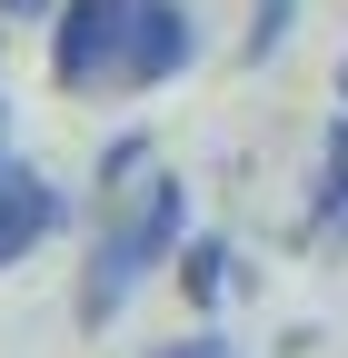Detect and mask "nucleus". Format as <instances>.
I'll list each match as a JSON object with an SVG mask.
<instances>
[{
    "label": "nucleus",
    "instance_id": "nucleus-1",
    "mask_svg": "<svg viewBox=\"0 0 348 358\" xmlns=\"http://www.w3.org/2000/svg\"><path fill=\"white\" fill-rule=\"evenodd\" d=\"M189 70V10L180 0H60L50 80L70 100H140Z\"/></svg>",
    "mask_w": 348,
    "mask_h": 358
},
{
    "label": "nucleus",
    "instance_id": "nucleus-2",
    "mask_svg": "<svg viewBox=\"0 0 348 358\" xmlns=\"http://www.w3.org/2000/svg\"><path fill=\"white\" fill-rule=\"evenodd\" d=\"M180 229H189V189H180L169 169H150L140 189H129V209L100 229V249H90V279H80V319H119V308H129V289H140L150 268H169Z\"/></svg>",
    "mask_w": 348,
    "mask_h": 358
},
{
    "label": "nucleus",
    "instance_id": "nucleus-3",
    "mask_svg": "<svg viewBox=\"0 0 348 358\" xmlns=\"http://www.w3.org/2000/svg\"><path fill=\"white\" fill-rule=\"evenodd\" d=\"M50 229H60V189H50L40 169H10V159H0V268L30 259Z\"/></svg>",
    "mask_w": 348,
    "mask_h": 358
},
{
    "label": "nucleus",
    "instance_id": "nucleus-4",
    "mask_svg": "<svg viewBox=\"0 0 348 358\" xmlns=\"http://www.w3.org/2000/svg\"><path fill=\"white\" fill-rule=\"evenodd\" d=\"M309 229L348 239V120H328V140H319V199H309Z\"/></svg>",
    "mask_w": 348,
    "mask_h": 358
},
{
    "label": "nucleus",
    "instance_id": "nucleus-5",
    "mask_svg": "<svg viewBox=\"0 0 348 358\" xmlns=\"http://www.w3.org/2000/svg\"><path fill=\"white\" fill-rule=\"evenodd\" d=\"M229 289V249H189V299H219Z\"/></svg>",
    "mask_w": 348,
    "mask_h": 358
},
{
    "label": "nucleus",
    "instance_id": "nucleus-6",
    "mask_svg": "<svg viewBox=\"0 0 348 358\" xmlns=\"http://www.w3.org/2000/svg\"><path fill=\"white\" fill-rule=\"evenodd\" d=\"M150 358H229L219 338H180V348H150Z\"/></svg>",
    "mask_w": 348,
    "mask_h": 358
},
{
    "label": "nucleus",
    "instance_id": "nucleus-7",
    "mask_svg": "<svg viewBox=\"0 0 348 358\" xmlns=\"http://www.w3.org/2000/svg\"><path fill=\"white\" fill-rule=\"evenodd\" d=\"M0 10H10V20H30V10H50V0H0Z\"/></svg>",
    "mask_w": 348,
    "mask_h": 358
},
{
    "label": "nucleus",
    "instance_id": "nucleus-8",
    "mask_svg": "<svg viewBox=\"0 0 348 358\" xmlns=\"http://www.w3.org/2000/svg\"><path fill=\"white\" fill-rule=\"evenodd\" d=\"M338 110H348V60H338Z\"/></svg>",
    "mask_w": 348,
    "mask_h": 358
}]
</instances>
